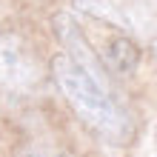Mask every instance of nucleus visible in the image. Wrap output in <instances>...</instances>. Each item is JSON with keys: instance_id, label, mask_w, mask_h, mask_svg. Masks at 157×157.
<instances>
[{"instance_id": "obj_2", "label": "nucleus", "mask_w": 157, "mask_h": 157, "mask_svg": "<svg viewBox=\"0 0 157 157\" xmlns=\"http://www.w3.org/2000/svg\"><path fill=\"white\" fill-rule=\"evenodd\" d=\"M46 77L34 46L17 32H0V91L9 97H29Z\"/></svg>"}, {"instance_id": "obj_3", "label": "nucleus", "mask_w": 157, "mask_h": 157, "mask_svg": "<svg viewBox=\"0 0 157 157\" xmlns=\"http://www.w3.org/2000/svg\"><path fill=\"white\" fill-rule=\"evenodd\" d=\"M52 26H54L57 40L63 43V54H66L69 60H75L83 71H89L94 80H100V83L109 86V75H106L103 63H100V57H97V49L89 43V37L83 34V29L77 26L75 17L66 14V12H60V14H54Z\"/></svg>"}, {"instance_id": "obj_5", "label": "nucleus", "mask_w": 157, "mask_h": 157, "mask_svg": "<svg viewBox=\"0 0 157 157\" xmlns=\"http://www.w3.org/2000/svg\"><path fill=\"white\" fill-rule=\"evenodd\" d=\"M71 6H75L80 14H86L91 20H97V23H106V26H112V29L128 32L126 14L120 12L112 0H71Z\"/></svg>"}, {"instance_id": "obj_4", "label": "nucleus", "mask_w": 157, "mask_h": 157, "mask_svg": "<svg viewBox=\"0 0 157 157\" xmlns=\"http://www.w3.org/2000/svg\"><path fill=\"white\" fill-rule=\"evenodd\" d=\"M97 57L103 63L106 75H117V77H132L137 71V66H140V49H137V43L120 29H114V34L106 37V43L97 52Z\"/></svg>"}, {"instance_id": "obj_1", "label": "nucleus", "mask_w": 157, "mask_h": 157, "mask_svg": "<svg viewBox=\"0 0 157 157\" xmlns=\"http://www.w3.org/2000/svg\"><path fill=\"white\" fill-rule=\"evenodd\" d=\"M52 77L66 103L75 109V114L97 137H103L112 146H128L134 140V120L112 94V86L94 80L63 52L52 57Z\"/></svg>"}, {"instance_id": "obj_6", "label": "nucleus", "mask_w": 157, "mask_h": 157, "mask_svg": "<svg viewBox=\"0 0 157 157\" xmlns=\"http://www.w3.org/2000/svg\"><path fill=\"white\" fill-rule=\"evenodd\" d=\"M14 157H69L63 149H57L54 143H46V140H32V143H23L17 146Z\"/></svg>"}]
</instances>
